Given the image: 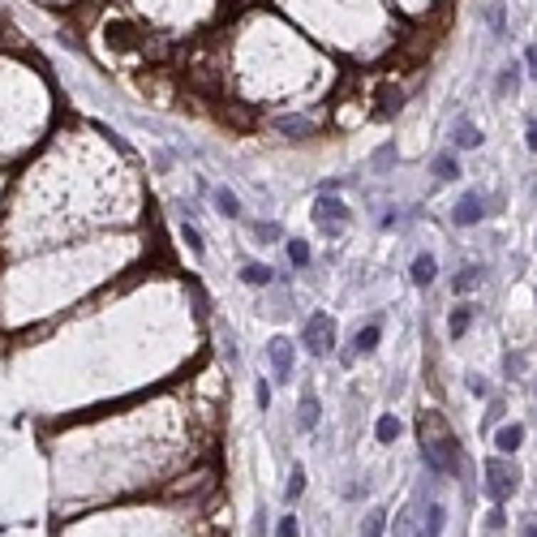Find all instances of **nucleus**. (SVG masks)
I'll return each mask as SVG.
<instances>
[{
	"mask_svg": "<svg viewBox=\"0 0 537 537\" xmlns=\"http://www.w3.org/2000/svg\"><path fill=\"white\" fill-rule=\"evenodd\" d=\"M318 422H323V405L314 391H306L301 395V430H318Z\"/></svg>",
	"mask_w": 537,
	"mask_h": 537,
	"instance_id": "nucleus-12",
	"label": "nucleus"
},
{
	"mask_svg": "<svg viewBox=\"0 0 537 537\" xmlns=\"http://www.w3.org/2000/svg\"><path fill=\"white\" fill-rule=\"evenodd\" d=\"M361 537H387V511H382V507H370V511H365Z\"/></svg>",
	"mask_w": 537,
	"mask_h": 537,
	"instance_id": "nucleus-15",
	"label": "nucleus"
},
{
	"mask_svg": "<svg viewBox=\"0 0 537 537\" xmlns=\"http://www.w3.org/2000/svg\"><path fill=\"white\" fill-rule=\"evenodd\" d=\"M456 147H460V151H473V147H481V133H477V125H473V120H464V116L456 120Z\"/></svg>",
	"mask_w": 537,
	"mask_h": 537,
	"instance_id": "nucleus-14",
	"label": "nucleus"
},
{
	"mask_svg": "<svg viewBox=\"0 0 537 537\" xmlns=\"http://www.w3.org/2000/svg\"><path fill=\"white\" fill-rule=\"evenodd\" d=\"M443 524H447V507L430 499L422 511V537H443Z\"/></svg>",
	"mask_w": 537,
	"mask_h": 537,
	"instance_id": "nucleus-10",
	"label": "nucleus"
},
{
	"mask_svg": "<svg viewBox=\"0 0 537 537\" xmlns=\"http://www.w3.org/2000/svg\"><path fill=\"white\" fill-rule=\"evenodd\" d=\"M430 486H434V481H426V486L405 503V516H400V524H395V537H422V511H426V503H430Z\"/></svg>",
	"mask_w": 537,
	"mask_h": 537,
	"instance_id": "nucleus-5",
	"label": "nucleus"
},
{
	"mask_svg": "<svg viewBox=\"0 0 537 537\" xmlns=\"http://www.w3.org/2000/svg\"><path fill=\"white\" fill-rule=\"evenodd\" d=\"M524 61H528V69H533V78H537V43H533L528 52H524Z\"/></svg>",
	"mask_w": 537,
	"mask_h": 537,
	"instance_id": "nucleus-30",
	"label": "nucleus"
},
{
	"mask_svg": "<svg viewBox=\"0 0 537 537\" xmlns=\"http://www.w3.org/2000/svg\"><path fill=\"white\" fill-rule=\"evenodd\" d=\"M528 151H533V155H537V116H533V120H528Z\"/></svg>",
	"mask_w": 537,
	"mask_h": 537,
	"instance_id": "nucleus-28",
	"label": "nucleus"
},
{
	"mask_svg": "<svg viewBox=\"0 0 537 537\" xmlns=\"http://www.w3.org/2000/svg\"><path fill=\"white\" fill-rule=\"evenodd\" d=\"M241 280H245L249 288H262V284L276 280V271H271V266H262V262H245V266H241Z\"/></svg>",
	"mask_w": 537,
	"mask_h": 537,
	"instance_id": "nucleus-13",
	"label": "nucleus"
},
{
	"mask_svg": "<svg viewBox=\"0 0 537 537\" xmlns=\"http://www.w3.org/2000/svg\"><path fill=\"white\" fill-rule=\"evenodd\" d=\"M481 215H486V194H464V198L456 202V211H452V219H456L460 228H473Z\"/></svg>",
	"mask_w": 537,
	"mask_h": 537,
	"instance_id": "nucleus-7",
	"label": "nucleus"
},
{
	"mask_svg": "<svg viewBox=\"0 0 537 537\" xmlns=\"http://www.w3.org/2000/svg\"><path fill=\"white\" fill-rule=\"evenodd\" d=\"M469 323H473V306H456V310H452V318H447V335H452V340H460V335L469 331Z\"/></svg>",
	"mask_w": 537,
	"mask_h": 537,
	"instance_id": "nucleus-16",
	"label": "nucleus"
},
{
	"mask_svg": "<svg viewBox=\"0 0 537 537\" xmlns=\"http://www.w3.org/2000/svg\"><path fill=\"white\" fill-rule=\"evenodd\" d=\"M434 177H439V181H456V177H460V160L443 151V155L434 160Z\"/></svg>",
	"mask_w": 537,
	"mask_h": 537,
	"instance_id": "nucleus-18",
	"label": "nucleus"
},
{
	"mask_svg": "<svg viewBox=\"0 0 537 537\" xmlns=\"http://www.w3.org/2000/svg\"><path fill=\"white\" fill-rule=\"evenodd\" d=\"M520 443H524V426H503V430L494 434V447H499L503 456H516Z\"/></svg>",
	"mask_w": 537,
	"mask_h": 537,
	"instance_id": "nucleus-11",
	"label": "nucleus"
},
{
	"mask_svg": "<svg viewBox=\"0 0 537 537\" xmlns=\"http://www.w3.org/2000/svg\"><path fill=\"white\" fill-rule=\"evenodd\" d=\"M477 280H481V271H477V266H464V271L452 280V288H456V293H473V288H477Z\"/></svg>",
	"mask_w": 537,
	"mask_h": 537,
	"instance_id": "nucleus-20",
	"label": "nucleus"
},
{
	"mask_svg": "<svg viewBox=\"0 0 537 537\" xmlns=\"http://www.w3.org/2000/svg\"><path fill=\"white\" fill-rule=\"evenodd\" d=\"M266 405H271V387L258 382V409H266Z\"/></svg>",
	"mask_w": 537,
	"mask_h": 537,
	"instance_id": "nucleus-26",
	"label": "nucleus"
},
{
	"mask_svg": "<svg viewBox=\"0 0 537 537\" xmlns=\"http://www.w3.org/2000/svg\"><path fill=\"white\" fill-rule=\"evenodd\" d=\"M516 86H520V65H507V69L499 73V82H494V90H499V95H511Z\"/></svg>",
	"mask_w": 537,
	"mask_h": 537,
	"instance_id": "nucleus-19",
	"label": "nucleus"
},
{
	"mask_svg": "<svg viewBox=\"0 0 537 537\" xmlns=\"http://www.w3.org/2000/svg\"><path fill=\"white\" fill-rule=\"evenodd\" d=\"M288 262L293 266H310V245L306 241H288Z\"/></svg>",
	"mask_w": 537,
	"mask_h": 537,
	"instance_id": "nucleus-21",
	"label": "nucleus"
},
{
	"mask_svg": "<svg viewBox=\"0 0 537 537\" xmlns=\"http://www.w3.org/2000/svg\"><path fill=\"white\" fill-rule=\"evenodd\" d=\"M276 533H280V537H297V533H301V528H297V516H280Z\"/></svg>",
	"mask_w": 537,
	"mask_h": 537,
	"instance_id": "nucleus-24",
	"label": "nucleus"
},
{
	"mask_svg": "<svg viewBox=\"0 0 537 537\" xmlns=\"http://www.w3.org/2000/svg\"><path fill=\"white\" fill-rule=\"evenodd\" d=\"M266 361H271V370H276V382H288L293 378V340L276 335L271 348H266Z\"/></svg>",
	"mask_w": 537,
	"mask_h": 537,
	"instance_id": "nucleus-6",
	"label": "nucleus"
},
{
	"mask_svg": "<svg viewBox=\"0 0 537 537\" xmlns=\"http://www.w3.org/2000/svg\"><path fill=\"white\" fill-rule=\"evenodd\" d=\"M378 335H382V323H378V318L365 323V327L353 335V357H370V353L378 348Z\"/></svg>",
	"mask_w": 537,
	"mask_h": 537,
	"instance_id": "nucleus-9",
	"label": "nucleus"
},
{
	"mask_svg": "<svg viewBox=\"0 0 537 537\" xmlns=\"http://www.w3.org/2000/svg\"><path fill=\"white\" fill-rule=\"evenodd\" d=\"M215 202H219V211H224V215H236V211H241L232 189H215Z\"/></svg>",
	"mask_w": 537,
	"mask_h": 537,
	"instance_id": "nucleus-22",
	"label": "nucleus"
},
{
	"mask_svg": "<svg viewBox=\"0 0 537 537\" xmlns=\"http://www.w3.org/2000/svg\"><path fill=\"white\" fill-rule=\"evenodd\" d=\"M422 460L430 477H460L464 473V456H460V439L447 430V422L439 413L422 417Z\"/></svg>",
	"mask_w": 537,
	"mask_h": 537,
	"instance_id": "nucleus-1",
	"label": "nucleus"
},
{
	"mask_svg": "<svg viewBox=\"0 0 537 537\" xmlns=\"http://www.w3.org/2000/svg\"><path fill=\"white\" fill-rule=\"evenodd\" d=\"M524 537H537V524H528V528H524Z\"/></svg>",
	"mask_w": 537,
	"mask_h": 537,
	"instance_id": "nucleus-31",
	"label": "nucleus"
},
{
	"mask_svg": "<svg viewBox=\"0 0 537 537\" xmlns=\"http://www.w3.org/2000/svg\"><path fill=\"white\" fill-rule=\"evenodd\" d=\"M481 477H486V481H481L486 499H490V503H499V507H503V503L516 494V486H520V473H516L503 456H490V460L481 464Z\"/></svg>",
	"mask_w": 537,
	"mask_h": 537,
	"instance_id": "nucleus-2",
	"label": "nucleus"
},
{
	"mask_svg": "<svg viewBox=\"0 0 537 537\" xmlns=\"http://www.w3.org/2000/svg\"><path fill=\"white\" fill-rule=\"evenodd\" d=\"M181 236H185V241H189V249H202V241H198V232H194V228H189V224H185V228H181Z\"/></svg>",
	"mask_w": 537,
	"mask_h": 537,
	"instance_id": "nucleus-27",
	"label": "nucleus"
},
{
	"mask_svg": "<svg viewBox=\"0 0 537 537\" xmlns=\"http://www.w3.org/2000/svg\"><path fill=\"white\" fill-rule=\"evenodd\" d=\"M469 387H473V395H490V382H486V378H473Z\"/></svg>",
	"mask_w": 537,
	"mask_h": 537,
	"instance_id": "nucleus-29",
	"label": "nucleus"
},
{
	"mask_svg": "<svg viewBox=\"0 0 537 537\" xmlns=\"http://www.w3.org/2000/svg\"><path fill=\"white\" fill-rule=\"evenodd\" d=\"M409 276H413V284H417V288H430V284H434V276H439L434 254H417V258H413V266H409Z\"/></svg>",
	"mask_w": 537,
	"mask_h": 537,
	"instance_id": "nucleus-8",
	"label": "nucleus"
},
{
	"mask_svg": "<svg viewBox=\"0 0 537 537\" xmlns=\"http://www.w3.org/2000/svg\"><path fill=\"white\" fill-rule=\"evenodd\" d=\"M301 340H306V348L314 357H327L335 348V318L331 314H310L306 327H301Z\"/></svg>",
	"mask_w": 537,
	"mask_h": 537,
	"instance_id": "nucleus-4",
	"label": "nucleus"
},
{
	"mask_svg": "<svg viewBox=\"0 0 537 537\" xmlns=\"http://www.w3.org/2000/svg\"><path fill=\"white\" fill-rule=\"evenodd\" d=\"M301 490H306V469H293V477H288V503H297Z\"/></svg>",
	"mask_w": 537,
	"mask_h": 537,
	"instance_id": "nucleus-23",
	"label": "nucleus"
},
{
	"mask_svg": "<svg viewBox=\"0 0 537 537\" xmlns=\"http://www.w3.org/2000/svg\"><path fill=\"white\" fill-rule=\"evenodd\" d=\"M400 430H405V426H400V417H391V413H382V417H378V426H374L378 443H395V439H400Z\"/></svg>",
	"mask_w": 537,
	"mask_h": 537,
	"instance_id": "nucleus-17",
	"label": "nucleus"
},
{
	"mask_svg": "<svg viewBox=\"0 0 537 537\" xmlns=\"http://www.w3.org/2000/svg\"><path fill=\"white\" fill-rule=\"evenodd\" d=\"M254 232H258V236H266L271 245L280 241V228H276V224H254Z\"/></svg>",
	"mask_w": 537,
	"mask_h": 537,
	"instance_id": "nucleus-25",
	"label": "nucleus"
},
{
	"mask_svg": "<svg viewBox=\"0 0 537 537\" xmlns=\"http://www.w3.org/2000/svg\"><path fill=\"white\" fill-rule=\"evenodd\" d=\"M310 219L327 232V236H335V232H344L348 228V219H353V211L344 207V198H331V194H323V198H314V207H310Z\"/></svg>",
	"mask_w": 537,
	"mask_h": 537,
	"instance_id": "nucleus-3",
	"label": "nucleus"
}]
</instances>
